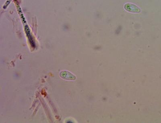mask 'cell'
<instances>
[{"label":"cell","instance_id":"6da1fadb","mask_svg":"<svg viewBox=\"0 0 161 123\" xmlns=\"http://www.w3.org/2000/svg\"><path fill=\"white\" fill-rule=\"evenodd\" d=\"M124 8L126 11L131 13H139L141 12L140 8L135 5L131 3L126 4L125 5Z\"/></svg>","mask_w":161,"mask_h":123}]
</instances>
